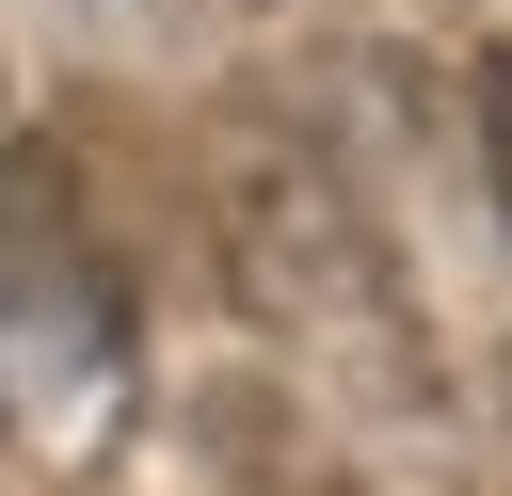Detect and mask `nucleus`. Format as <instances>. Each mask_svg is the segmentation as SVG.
Here are the masks:
<instances>
[{"instance_id":"f257e3e1","label":"nucleus","mask_w":512,"mask_h":496,"mask_svg":"<svg viewBox=\"0 0 512 496\" xmlns=\"http://www.w3.org/2000/svg\"><path fill=\"white\" fill-rule=\"evenodd\" d=\"M496 176H512V48H496Z\"/></svg>"}]
</instances>
